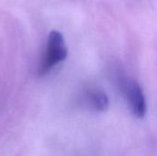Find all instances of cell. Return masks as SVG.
Segmentation results:
<instances>
[{"mask_svg":"<svg viewBox=\"0 0 157 156\" xmlns=\"http://www.w3.org/2000/svg\"><path fill=\"white\" fill-rule=\"evenodd\" d=\"M66 57L67 47L63 34L57 30H52L48 36L41 63L39 67V75H46L55 65L64 61Z\"/></svg>","mask_w":157,"mask_h":156,"instance_id":"obj_1","label":"cell"},{"mask_svg":"<svg viewBox=\"0 0 157 156\" xmlns=\"http://www.w3.org/2000/svg\"><path fill=\"white\" fill-rule=\"evenodd\" d=\"M127 95L134 116L144 118L146 113V101L141 86L136 82L132 83L127 88Z\"/></svg>","mask_w":157,"mask_h":156,"instance_id":"obj_2","label":"cell"},{"mask_svg":"<svg viewBox=\"0 0 157 156\" xmlns=\"http://www.w3.org/2000/svg\"><path fill=\"white\" fill-rule=\"evenodd\" d=\"M90 103L94 106V108L98 111H104L108 108L109 99L105 93L102 91H93L89 94Z\"/></svg>","mask_w":157,"mask_h":156,"instance_id":"obj_3","label":"cell"}]
</instances>
